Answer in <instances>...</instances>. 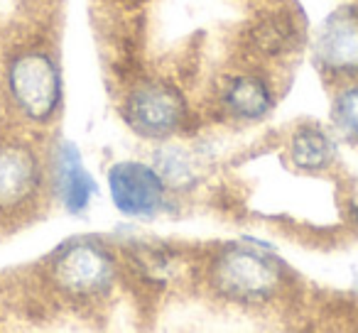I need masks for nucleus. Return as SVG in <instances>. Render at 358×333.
I'll use <instances>...</instances> for the list:
<instances>
[{"label": "nucleus", "instance_id": "obj_1", "mask_svg": "<svg viewBox=\"0 0 358 333\" xmlns=\"http://www.w3.org/2000/svg\"><path fill=\"white\" fill-rule=\"evenodd\" d=\"M8 89L22 115L35 123H45L57 113L62 103L59 66L47 52H25L10 64Z\"/></svg>", "mask_w": 358, "mask_h": 333}, {"label": "nucleus", "instance_id": "obj_2", "mask_svg": "<svg viewBox=\"0 0 358 333\" xmlns=\"http://www.w3.org/2000/svg\"><path fill=\"white\" fill-rule=\"evenodd\" d=\"M130 130L150 140H162L179 133L187 120V101L169 84H140L128 94L123 105Z\"/></svg>", "mask_w": 358, "mask_h": 333}, {"label": "nucleus", "instance_id": "obj_3", "mask_svg": "<svg viewBox=\"0 0 358 333\" xmlns=\"http://www.w3.org/2000/svg\"><path fill=\"white\" fill-rule=\"evenodd\" d=\"M280 282L278 265L253 250L231 248L214 265V284L236 302H265L278 292Z\"/></svg>", "mask_w": 358, "mask_h": 333}, {"label": "nucleus", "instance_id": "obj_4", "mask_svg": "<svg viewBox=\"0 0 358 333\" xmlns=\"http://www.w3.org/2000/svg\"><path fill=\"white\" fill-rule=\"evenodd\" d=\"M115 274L113 258L89 240L69 243L52 260V279L74 297H94L110 287Z\"/></svg>", "mask_w": 358, "mask_h": 333}, {"label": "nucleus", "instance_id": "obj_5", "mask_svg": "<svg viewBox=\"0 0 358 333\" xmlns=\"http://www.w3.org/2000/svg\"><path fill=\"white\" fill-rule=\"evenodd\" d=\"M108 189L115 209L125 216H152L164 201V182L143 162H118L108 172Z\"/></svg>", "mask_w": 358, "mask_h": 333}, {"label": "nucleus", "instance_id": "obj_6", "mask_svg": "<svg viewBox=\"0 0 358 333\" xmlns=\"http://www.w3.org/2000/svg\"><path fill=\"white\" fill-rule=\"evenodd\" d=\"M317 61L324 71L343 79L358 76V10L341 8L324 20L317 37Z\"/></svg>", "mask_w": 358, "mask_h": 333}, {"label": "nucleus", "instance_id": "obj_7", "mask_svg": "<svg viewBox=\"0 0 358 333\" xmlns=\"http://www.w3.org/2000/svg\"><path fill=\"white\" fill-rule=\"evenodd\" d=\"M40 186V164L25 145H0V211L17 209L35 196Z\"/></svg>", "mask_w": 358, "mask_h": 333}, {"label": "nucleus", "instance_id": "obj_8", "mask_svg": "<svg viewBox=\"0 0 358 333\" xmlns=\"http://www.w3.org/2000/svg\"><path fill=\"white\" fill-rule=\"evenodd\" d=\"M57 189L64 201L66 211L81 214L89 206L91 194H94V179L81 164L79 149L71 142H64L57 152Z\"/></svg>", "mask_w": 358, "mask_h": 333}, {"label": "nucleus", "instance_id": "obj_9", "mask_svg": "<svg viewBox=\"0 0 358 333\" xmlns=\"http://www.w3.org/2000/svg\"><path fill=\"white\" fill-rule=\"evenodd\" d=\"M224 105L236 118L258 120L273 108V94L258 76H234L224 86Z\"/></svg>", "mask_w": 358, "mask_h": 333}, {"label": "nucleus", "instance_id": "obj_10", "mask_svg": "<svg viewBox=\"0 0 358 333\" xmlns=\"http://www.w3.org/2000/svg\"><path fill=\"white\" fill-rule=\"evenodd\" d=\"M289 154H292L294 167H299L304 172H317L331 164L334 142L324 130L307 125V128H302L294 135L292 145H289Z\"/></svg>", "mask_w": 358, "mask_h": 333}, {"label": "nucleus", "instance_id": "obj_11", "mask_svg": "<svg viewBox=\"0 0 358 333\" xmlns=\"http://www.w3.org/2000/svg\"><path fill=\"white\" fill-rule=\"evenodd\" d=\"M334 123L343 135L358 140V86L343 89L334 103Z\"/></svg>", "mask_w": 358, "mask_h": 333}]
</instances>
